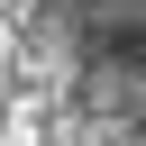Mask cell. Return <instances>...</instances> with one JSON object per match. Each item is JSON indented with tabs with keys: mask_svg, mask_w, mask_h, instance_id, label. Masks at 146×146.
I'll return each mask as SVG.
<instances>
[{
	"mask_svg": "<svg viewBox=\"0 0 146 146\" xmlns=\"http://www.w3.org/2000/svg\"><path fill=\"white\" fill-rule=\"evenodd\" d=\"M18 9L82 146H146V0H18Z\"/></svg>",
	"mask_w": 146,
	"mask_h": 146,
	"instance_id": "obj_1",
	"label": "cell"
}]
</instances>
